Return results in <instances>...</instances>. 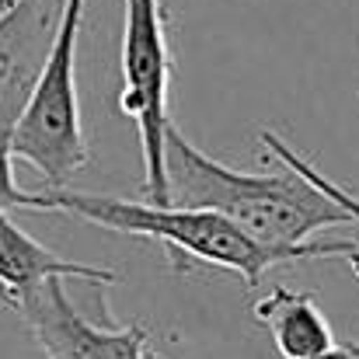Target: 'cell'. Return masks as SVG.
Segmentation results:
<instances>
[{
  "label": "cell",
  "instance_id": "30bf717a",
  "mask_svg": "<svg viewBox=\"0 0 359 359\" xmlns=\"http://www.w3.org/2000/svg\"><path fill=\"white\" fill-rule=\"evenodd\" d=\"M342 258H349V265H353V272H356V276H359V244H353V248H349V251H346Z\"/></svg>",
  "mask_w": 359,
  "mask_h": 359
},
{
  "label": "cell",
  "instance_id": "5b68a950",
  "mask_svg": "<svg viewBox=\"0 0 359 359\" xmlns=\"http://www.w3.org/2000/svg\"><path fill=\"white\" fill-rule=\"evenodd\" d=\"M67 279H46L42 286L7 300L4 307L14 311L46 349V356L67 359H147V328H98L91 325L74 300L67 297Z\"/></svg>",
  "mask_w": 359,
  "mask_h": 359
},
{
  "label": "cell",
  "instance_id": "8992f818",
  "mask_svg": "<svg viewBox=\"0 0 359 359\" xmlns=\"http://www.w3.org/2000/svg\"><path fill=\"white\" fill-rule=\"evenodd\" d=\"M84 279L95 286H116L119 272L95 269L84 262H70L53 255L42 241H35L25 227L11 220V213L0 217V304L42 286L46 279Z\"/></svg>",
  "mask_w": 359,
  "mask_h": 359
},
{
  "label": "cell",
  "instance_id": "277c9868",
  "mask_svg": "<svg viewBox=\"0 0 359 359\" xmlns=\"http://www.w3.org/2000/svg\"><path fill=\"white\" fill-rule=\"evenodd\" d=\"M171 49L164 28V0H126L122 28V91L119 109L140 126V147L147 161L143 199L168 206L164 140L171 129Z\"/></svg>",
  "mask_w": 359,
  "mask_h": 359
},
{
  "label": "cell",
  "instance_id": "7a4b0ae2",
  "mask_svg": "<svg viewBox=\"0 0 359 359\" xmlns=\"http://www.w3.org/2000/svg\"><path fill=\"white\" fill-rule=\"evenodd\" d=\"M28 210H53L70 213L88 224H98L105 231L129 234V238H150L168 248L175 265L182 269L189 258L206 262L217 269L238 272L248 286H258L262 276L272 265L297 262V258H339L353 248V241H328V244H297V248H269L262 241L248 238L238 224H231L220 213L210 210H189V206H157V203H129L112 196H88L70 189H46L28 192Z\"/></svg>",
  "mask_w": 359,
  "mask_h": 359
},
{
  "label": "cell",
  "instance_id": "52a82bcc",
  "mask_svg": "<svg viewBox=\"0 0 359 359\" xmlns=\"http://www.w3.org/2000/svg\"><path fill=\"white\" fill-rule=\"evenodd\" d=\"M255 318L269 328L283 359L321 356L339 346L328 318L314 304V293H297V290L276 286L265 300L255 304Z\"/></svg>",
  "mask_w": 359,
  "mask_h": 359
},
{
  "label": "cell",
  "instance_id": "ba28073f",
  "mask_svg": "<svg viewBox=\"0 0 359 359\" xmlns=\"http://www.w3.org/2000/svg\"><path fill=\"white\" fill-rule=\"evenodd\" d=\"M262 147H265V150H269L276 161H283L286 168H293V171H300L304 178H311L314 185H321V189H325L332 199H339V203H342V206H346V210L356 217V224H359V199L353 196V192H349V189H342V185H335L328 175H321V171H318V168H314L307 157H300V154H297L290 143H283V140H279L272 129H265V133H262Z\"/></svg>",
  "mask_w": 359,
  "mask_h": 359
},
{
  "label": "cell",
  "instance_id": "3957f363",
  "mask_svg": "<svg viewBox=\"0 0 359 359\" xmlns=\"http://www.w3.org/2000/svg\"><path fill=\"white\" fill-rule=\"evenodd\" d=\"M88 0H63L49 56L14 119V157L28 161L46 189H67L91 161L77 98V35Z\"/></svg>",
  "mask_w": 359,
  "mask_h": 359
},
{
  "label": "cell",
  "instance_id": "6da1fadb",
  "mask_svg": "<svg viewBox=\"0 0 359 359\" xmlns=\"http://www.w3.org/2000/svg\"><path fill=\"white\" fill-rule=\"evenodd\" d=\"M168 206L210 210L238 224L248 238L269 248H297L328 227L356 224V217L321 185L286 168L283 175H244L206 157L171 122L164 140Z\"/></svg>",
  "mask_w": 359,
  "mask_h": 359
},
{
  "label": "cell",
  "instance_id": "8fae6325",
  "mask_svg": "<svg viewBox=\"0 0 359 359\" xmlns=\"http://www.w3.org/2000/svg\"><path fill=\"white\" fill-rule=\"evenodd\" d=\"M49 359H67V356H49Z\"/></svg>",
  "mask_w": 359,
  "mask_h": 359
},
{
  "label": "cell",
  "instance_id": "7c38bea8",
  "mask_svg": "<svg viewBox=\"0 0 359 359\" xmlns=\"http://www.w3.org/2000/svg\"><path fill=\"white\" fill-rule=\"evenodd\" d=\"M21 4H25V0H21Z\"/></svg>",
  "mask_w": 359,
  "mask_h": 359
},
{
  "label": "cell",
  "instance_id": "9c48e42d",
  "mask_svg": "<svg viewBox=\"0 0 359 359\" xmlns=\"http://www.w3.org/2000/svg\"><path fill=\"white\" fill-rule=\"evenodd\" d=\"M14 122H0V217L11 213L14 206H25L28 192L18 189L14 182Z\"/></svg>",
  "mask_w": 359,
  "mask_h": 359
}]
</instances>
